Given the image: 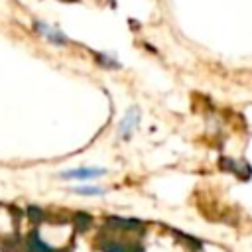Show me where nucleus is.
Masks as SVG:
<instances>
[{
  "mask_svg": "<svg viewBox=\"0 0 252 252\" xmlns=\"http://www.w3.org/2000/svg\"><path fill=\"white\" fill-rule=\"evenodd\" d=\"M33 30L53 45H67V35L57 26H51V24H47L43 20H35L33 22Z\"/></svg>",
  "mask_w": 252,
  "mask_h": 252,
  "instance_id": "obj_1",
  "label": "nucleus"
},
{
  "mask_svg": "<svg viewBox=\"0 0 252 252\" xmlns=\"http://www.w3.org/2000/svg\"><path fill=\"white\" fill-rule=\"evenodd\" d=\"M104 173H106V169H102V167L83 165V167H75V169H65V171H61V177H63V179H75V181H89V179L102 177Z\"/></svg>",
  "mask_w": 252,
  "mask_h": 252,
  "instance_id": "obj_2",
  "label": "nucleus"
},
{
  "mask_svg": "<svg viewBox=\"0 0 252 252\" xmlns=\"http://www.w3.org/2000/svg\"><path fill=\"white\" fill-rule=\"evenodd\" d=\"M140 118H142L140 108H138V106H130V108L126 110L124 118H122L120 124H118V136H120V138H130L132 130L140 124Z\"/></svg>",
  "mask_w": 252,
  "mask_h": 252,
  "instance_id": "obj_3",
  "label": "nucleus"
},
{
  "mask_svg": "<svg viewBox=\"0 0 252 252\" xmlns=\"http://www.w3.org/2000/svg\"><path fill=\"white\" fill-rule=\"evenodd\" d=\"M71 191L77 195H104V189L98 185H75Z\"/></svg>",
  "mask_w": 252,
  "mask_h": 252,
  "instance_id": "obj_4",
  "label": "nucleus"
}]
</instances>
